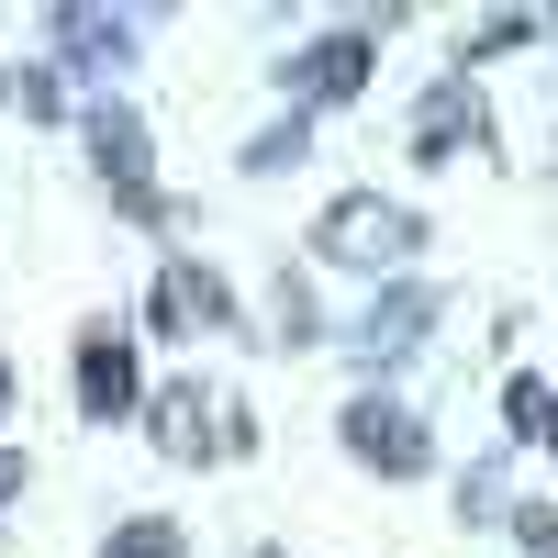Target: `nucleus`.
I'll return each mask as SVG.
<instances>
[{
  "label": "nucleus",
  "mask_w": 558,
  "mask_h": 558,
  "mask_svg": "<svg viewBox=\"0 0 558 558\" xmlns=\"http://www.w3.org/2000/svg\"><path fill=\"white\" fill-rule=\"evenodd\" d=\"M313 246L336 257V268H413V246H425V213H413V202H380V191H347V202H324Z\"/></svg>",
  "instance_id": "obj_1"
},
{
  "label": "nucleus",
  "mask_w": 558,
  "mask_h": 558,
  "mask_svg": "<svg viewBox=\"0 0 558 558\" xmlns=\"http://www.w3.org/2000/svg\"><path fill=\"white\" fill-rule=\"evenodd\" d=\"M368 57H380V23H336L324 45H302V57H279V89H291V112L357 101V89H368Z\"/></svg>",
  "instance_id": "obj_2"
},
{
  "label": "nucleus",
  "mask_w": 558,
  "mask_h": 558,
  "mask_svg": "<svg viewBox=\"0 0 558 558\" xmlns=\"http://www.w3.org/2000/svg\"><path fill=\"white\" fill-rule=\"evenodd\" d=\"M68 380H78V413H89V425H123V413H146V368H134V336H123V324H78Z\"/></svg>",
  "instance_id": "obj_3"
},
{
  "label": "nucleus",
  "mask_w": 558,
  "mask_h": 558,
  "mask_svg": "<svg viewBox=\"0 0 558 558\" xmlns=\"http://www.w3.org/2000/svg\"><path fill=\"white\" fill-rule=\"evenodd\" d=\"M347 458H357V470H380V481H425V470H436V436L413 425L402 402L357 391V402H347Z\"/></svg>",
  "instance_id": "obj_4"
},
{
  "label": "nucleus",
  "mask_w": 558,
  "mask_h": 558,
  "mask_svg": "<svg viewBox=\"0 0 558 558\" xmlns=\"http://www.w3.org/2000/svg\"><path fill=\"white\" fill-rule=\"evenodd\" d=\"M481 134H492L481 89H470V78H436L425 112H413V157H425V168H458V146H481Z\"/></svg>",
  "instance_id": "obj_5"
},
{
  "label": "nucleus",
  "mask_w": 558,
  "mask_h": 558,
  "mask_svg": "<svg viewBox=\"0 0 558 558\" xmlns=\"http://www.w3.org/2000/svg\"><path fill=\"white\" fill-rule=\"evenodd\" d=\"M146 324L157 336H191V324H235V291L202 268V257H168L157 268V302H146Z\"/></svg>",
  "instance_id": "obj_6"
},
{
  "label": "nucleus",
  "mask_w": 558,
  "mask_h": 558,
  "mask_svg": "<svg viewBox=\"0 0 558 558\" xmlns=\"http://www.w3.org/2000/svg\"><path fill=\"white\" fill-rule=\"evenodd\" d=\"M89 168H101L134 213H157V191H146V168H157V157H146V123H134L123 101H101V112H89Z\"/></svg>",
  "instance_id": "obj_7"
},
{
  "label": "nucleus",
  "mask_w": 558,
  "mask_h": 558,
  "mask_svg": "<svg viewBox=\"0 0 558 558\" xmlns=\"http://www.w3.org/2000/svg\"><path fill=\"white\" fill-rule=\"evenodd\" d=\"M45 34H57V57H78V78H112L134 57V23L123 12H57Z\"/></svg>",
  "instance_id": "obj_8"
},
{
  "label": "nucleus",
  "mask_w": 558,
  "mask_h": 558,
  "mask_svg": "<svg viewBox=\"0 0 558 558\" xmlns=\"http://www.w3.org/2000/svg\"><path fill=\"white\" fill-rule=\"evenodd\" d=\"M425 324H436V279H391V291L368 302L357 347H368V357H391V347H413V336H425Z\"/></svg>",
  "instance_id": "obj_9"
},
{
  "label": "nucleus",
  "mask_w": 558,
  "mask_h": 558,
  "mask_svg": "<svg viewBox=\"0 0 558 558\" xmlns=\"http://www.w3.org/2000/svg\"><path fill=\"white\" fill-rule=\"evenodd\" d=\"M146 425H157V447H168V458H213V447H223V436H213V402H202L191 380L157 391V402H146Z\"/></svg>",
  "instance_id": "obj_10"
},
{
  "label": "nucleus",
  "mask_w": 558,
  "mask_h": 558,
  "mask_svg": "<svg viewBox=\"0 0 558 558\" xmlns=\"http://www.w3.org/2000/svg\"><path fill=\"white\" fill-rule=\"evenodd\" d=\"M502 425H514V447H558V380H502Z\"/></svg>",
  "instance_id": "obj_11"
},
{
  "label": "nucleus",
  "mask_w": 558,
  "mask_h": 558,
  "mask_svg": "<svg viewBox=\"0 0 558 558\" xmlns=\"http://www.w3.org/2000/svg\"><path fill=\"white\" fill-rule=\"evenodd\" d=\"M101 558H179V525H168V514H134V525L101 536Z\"/></svg>",
  "instance_id": "obj_12"
},
{
  "label": "nucleus",
  "mask_w": 558,
  "mask_h": 558,
  "mask_svg": "<svg viewBox=\"0 0 558 558\" xmlns=\"http://www.w3.org/2000/svg\"><path fill=\"white\" fill-rule=\"evenodd\" d=\"M547 23L536 12H502V23H481V34H458V68H470V57H502V45H536Z\"/></svg>",
  "instance_id": "obj_13"
},
{
  "label": "nucleus",
  "mask_w": 558,
  "mask_h": 558,
  "mask_svg": "<svg viewBox=\"0 0 558 558\" xmlns=\"http://www.w3.org/2000/svg\"><path fill=\"white\" fill-rule=\"evenodd\" d=\"M302 146H313V123L291 112V123H268L257 146H246V168H302Z\"/></svg>",
  "instance_id": "obj_14"
},
{
  "label": "nucleus",
  "mask_w": 558,
  "mask_h": 558,
  "mask_svg": "<svg viewBox=\"0 0 558 558\" xmlns=\"http://www.w3.org/2000/svg\"><path fill=\"white\" fill-rule=\"evenodd\" d=\"M502 514H514V547L525 558H558V514H547V502H502Z\"/></svg>",
  "instance_id": "obj_15"
},
{
  "label": "nucleus",
  "mask_w": 558,
  "mask_h": 558,
  "mask_svg": "<svg viewBox=\"0 0 558 558\" xmlns=\"http://www.w3.org/2000/svg\"><path fill=\"white\" fill-rule=\"evenodd\" d=\"M12 89H23V112H68V89H57V57H34V68H12Z\"/></svg>",
  "instance_id": "obj_16"
},
{
  "label": "nucleus",
  "mask_w": 558,
  "mask_h": 558,
  "mask_svg": "<svg viewBox=\"0 0 558 558\" xmlns=\"http://www.w3.org/2000/svg\"><path fill=\"white\" fill-rule=\"evenodd\" d=\"M12 492H23V458H12V447H0V502H12Z\"/></svg>",
  "instance_id": "obj_17"
},
{
  "label": "nucleus",
  "mask_w": 558,
  "mask_h": 558,
  "mask_svg": "<svg viewBox=\"0 0 558 558\" xmlns=\"http://www.w3.org/2000/svg\"><path fill=\"white\" fill-rule=\"evenodd\" d=\"M0 413H12V368H0Z\"/></svg>",
  "instance_id": "obj_18"
},
{
  "label": "nucleus",
  "mask_w": 558,
  "mask_h": 558,
  "mask_svg": "<svg viewBox=\"0 0 558 558\" xmlns=\"http://www.w3.org/2000/svg\"><path fill=\"white\" fill-rule=\"evenodd\" d=\"M0 101H12V68H0Z\"/></svg>",
  "instance_id": "obj_19"
},
{
  "label": "nucleus",
  "mask_w": 558,
  "mask_h": 558,
  "mask_svg": "<svg viewBox=\"0 0 558 558\" xmlns=\"http://www.w3.org/2000/svg\"><path fill=\"white\" fill-rule=\"evenodd\" d=\"M257 558H279V547H257Z\"/></svg>",
  "instance_id": "obj_20"
}]
</instances>
